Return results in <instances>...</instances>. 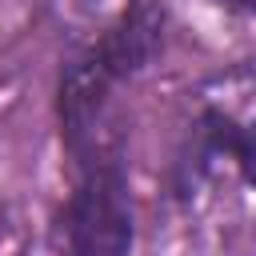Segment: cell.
I'll use <instances>...</instances> for the list:
<instances>
[{
  "label": "cell",
  "instance_id": "7a4b0ae2",
  "mask_svg": "<svg viewBox=\"0 0 256 256\" xmlns=\"http://www.w3.org/2000/svg\"><path fill=\"white\" fill-rule=\"evenodd\" d=\"M232 152H236V160H240L244 180H248V184H256V120H252V124H244V128L232 136Z\"/></svg>",
  "mask_w": 256,
  "mask_h": 256
},
{
  "label": "cell",
  "instance_id": "6da1fadb",
  "mask_svg": "<svg viewBox=\"0 0 256 256\" xmlns=\"http://www.w3.org/2000/svg\"><path fill=\"white\" fill-rule=\"evenodd\" d=\"M64 256H128L132 248V196L116 164L80 168L76 192L60 212Z\"/></svg>",
  "mask_w": 256,
  "mask_h": 256
},
{
  "label": "cell",
  "instance_id": "3957f363",
  "mask_svg": "<svg viewBox=\"0 0 256 256\" xmlns=\"http://www.w3.org/2000/svg\"><path fill=\"white\" fill-rule=\"evenodd\" d=\"M220 4H228L236 12H256V0H220Z\"/></svg>",
  "mask_w": 256,
  "mask_h": 256
}]
</instances>
